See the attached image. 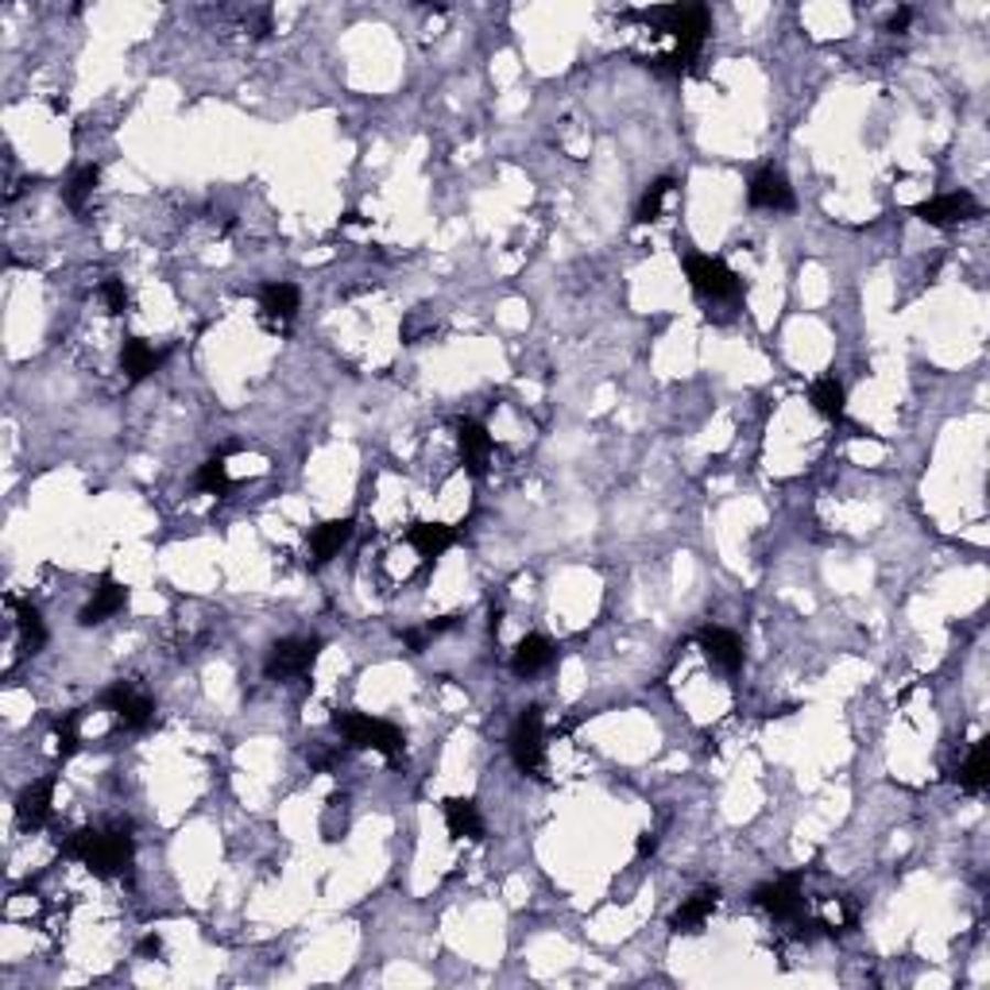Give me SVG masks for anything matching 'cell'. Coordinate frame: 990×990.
Listing matches in <instances>:
<instances>
[{
	"label": "cell",
	"mask_w": 990,
	"mask_h": 990,
	"mask_svg": "<svg viewBox=\"0 0 990 990\" xmlns=\"http://www.w3.org/2000/svg\"><path fill=\"white\" fill-rule=\"evenodd\" d=\"M63 856L78 859L97 879H117L132 867L135 844L128 828H81L63 840Z\"/></svg>",
	"instance_id": "1"
},
{
	"label": "cell",
	"mask_w": 990,
	"mask_h": 990,
	"mask_svg": "<svg viewBox=\"0 0 990 990\" xmlns=\"http://www.w3.org/2000/svg\"><path fill=\"white\" fill-rule=\"evenodd\" d=\"M334 731L357 751H376L391 762L403 754V731L391 720H376L365 712H334Z\"/></svg>",
	"instance_id": "2"
},
{
	"label": "cell",
	"mask_w": 990,
	"mask_h": 990,
	"mask_svg": "<svg viewBox=\"0 0 990 990\" xmlns=\"http://www.w3.org/2000/svg\"><path fill=\"white\" fill-rule=\"evenodd\" d=\"M325 642L317 639H279L271 642L268 657H263V674L271 677V682H298V677H309V670H314L317 654H322Z\"/></svg>",
	"instance_id": "3"
},
{
	"label": "cell",
	"mask_w": 990,
	"mask_h": 990,
	"mask_svg": "<svg viewBox=\"0 0 990 990\" xmlns=\"http://www.w3.org/2000/svg\"><path fill=\"white\" fill-rule=\"evenodd\" d=\"M508 751L523 774H531V777L542 774V766H546V728H542V708L531 705L519 712V720L511 724Z\"/></svg>",
	"instance_id": "4"
},
{
	"label": "cell",
	"mask_w": 990,
	"mask_h": 990,
	"mask_svg": "<svg viewBox=\"0 0 990 990\" xmlns=\"http://www.w3.org/2000/svg\"><path fill=\"white\" fill-rule=\"evenodd\" d=\"M685 279L705 298H739V291H743V279L720 255H705V252L685 255Z\"/></svg>",
	"instance_id": "5"
},
{
	"label": "cell",
	"mask_w": 990,
	"mask_h": 990,
	"mask_svg": "<svg viewBox=\"0 0 990 990\" xmlns=\"http://www.w3.org/2000/svg\"><path fill=\"white\" fill-rule=\"evenodd\" d=\"M913 214H917L925 225H933V229H956V225H964V221H975V217L982 214V206L975 202V194L951 191V194H936V198L913 206Z\"/></svg>",
	"instance_id": "6"
},
{
	"label": "cell",
	"mask_w": 990,
	"mask_h": 990,
	"mask_svg": "<svg viewBox=\"0 0 990 990\" xmlns=\"http://www.w3.org/2000/svg\"><path fill=\"white\" fill-rule=\"evenodd\" d=\"M801 879H805V874H782V879H774V882H762V886L751 894L754 905L774 921H797L801 910H805Z\"/></svg>",
	"instance_id": "7"
},
{
	"label": "cell",
	"mask_w": 990,
	"mask_h": 990,
	"mask_svg": "<svg viewBox=\"0 0 990 990\" xmlns=\"http://www.w3.org/2000/svg\"><path fill=\"white\" fill-rule=\"evenodd\" d=\"M101 700H105V708L117 716L120 728H128V731H143L151 720H155V700L128 682H117Z\"/></svg>",
	"instance_id": "8"
},
{
	"label": "cell",
	"mask_w": 990,
	"mask_h": 990,
	"mask_svg": "<svg viewBox=\"0 0 990 990\" xmlns=\"http://www.w3.org/2000/svg\"><path fill=\"white\" fill-rule=\"evenodd\" d=\"M51 813H55V777H40V782L24 785L17 797V820L28 833L47 828Z\"/></svg>",
	"instance_id": "9"
},
{
	"label": "cell",
	"mask_w": 990,
	"mask_h": 990,
	"mask_svg": "<svg viewBox=\"0 0 990 990\" xmlns=\"http://www.w3.org/2000/svg\"><path fill=\"white\" fill-rule=\"evenodd\" d=\"M747 202H751L754 209H774V214H785V209L797 206L790 178H785L777 167H762L759 175L751 178V186H747Z\"/></svg>",
	"instance_id": "10"
},
{
	"label": "cell",
	"mask_w": 990,
	"mask_h": 990,
	"mask_svg": "<svg viewBox=\"0 0 990 990\" xmlns=\"http://www.w3.org/2000/svg\"><path fill=\"white\" fill-rule=\"evenodd\" d=\"M697 642L716 670H724V674H739L743 670V642H739L736 631H728V627H705L697 634Z\"/></svg>",
	"instance_id": "11"
},
{
	"label": "cell",
	"mask_w": 990,
	"mask_h": 990,
	"mask_svg": "<svg viewBox=\"0 0 990 990\" xmlns=\"http://www.w3.org/2000/svg\"><path fill=\"white\" fill-rule=\"evenodd\" d=\"M457 449H460V460H465V468L472 476H483V468H488L491 453H496V442H491L488 426L476 418H460L457 422Z\"/></svg>",
	"instance_id": "12"
},
{
	"label": "cell",
	"mask_w": 990,
	"mask_h": 990,
	"mask_svg": "<svg viewBox=\"0 0 990 990\" xmlns=\"http://www.w3.org/2000/svg\"><path fill=\"white\" fill-rule=\"evenodd\" d=\"M124 603H128V588L120 585L112 573H105L101 585H97L94 596H89V603L78 611V623L81 627H97V623H105V619L117 616V611H124Z\"/></svg>",
	"instance_id": "13"
},
{
	"label": "cell",
	"mask_w": 990,
	"mask_h": 990,
	"mask_svg": "<svg viewBox=\"0 0 990 990\" xmlns=\"http://www.w3.org/2000/svg\"><path fill=\"white\" fill-rule=\"evenodd\" d=\"M352 534H357V523H352V519H329V523L314 526V531H309V562L329 565L345 546H349Z\"/></svg>",
	"instance_id": "14"
},
{
	"label": "cell",
	"mask_w": 990,
	"mask_h": 990,
	"mask_svg": "<svg viewBox=\"0 0 990 990\" xmlns=\"http://www.w3.org/2000/svg\"><path fill=\"white\" fill-rule=\"evenodd\" d=\"M163 360H167V349H155L143 337H128L124 349H120V372L128 376V383H143L163 368Z\"/></svg>",
	"instance_id": "15"
},
{
	"label": "cell",
	"mask_w": 990,
	"mask_h": 990,
	"mask_svg": "<svg viewBox=\"0 0 990 990\" xmlns=\"http://www.w3.org/2000/svg\"><path fill=\"white\" fill-rule=\"evenodd\" d=\"M406 542H411L414 550H418L422 562H437V557H445L453 546H457V526L449 523H414L411 531H406Z\"/></svg>",
	"instance_id": "16"
},
{
	"label": "cell",
	"mask_w": 990,
	"mask_h": 990,
	"mask_svg": "<svg viewBox=\"0 0 990 990\" xmlns=\"http://www.w3.org/2000/svg\"><path fill=\"white\" fill-rule=\"evenodd\" d=\"M554 654H557V646L546 639V634H526V639H519L515 650H511V670H515V677H534L554 662Z\"/></svg>",
	"instance_id": "17"
},
{
	"label": "cell",
	"mask_w": 990,
	"mask_h": 990,
	"mask_svg": "<svg viewBox=\"0 0 990 990\" xmlns=\"http://www.w3.org/2000/svg\"><path fill=\"white\" fill-rule=\"evenodd\" d=\"M445 828L453 840H483V816L472 797H449L445 801Z\"/></svg>",
	"instance_id": "18"
},
{
	"label": "cell",
	"mask_w": 990,
	"mask_h": 990,
	"mask_svg": "<svg viewBox=\"0 0 990 990\" xmlns=\"http://www.w3.org/2000/svg\"><path fill=\"white\" fill-rule=\"evenodd\" d=\"M716 905H720V890H716V886H700L697 894L685 897L682 910L674 913V921H670V925H674V933H697V928L716 913Z\"/></svg>",
	"instance_id": "19"
},
{
	"label": "cell",
	"mask_w": 990,
	"mask_h": 990,
	"mask_svg": "<svg viewBox=\"0 0 990 990\" xmlns=\"http://www.w3.org/2000/svg\"><path fill=\"white\" fill-rule=\"evenodd\" d=\"M298 306H302V294H298V286L294 283H268L260 291V309H263V317H268L271 325L294 322Z\"/></svg>",
	"instance_id": "20"
},
{
	"label": "cell",
	"mask_w": 990,
	"mask_h": 990,
	"mask_svg": "<svg viewBox=\"0 0 990 990\" xmlns=\"http://www.w3.org/2000/svg\"><path fill=\"white\" fill-rule=\"evenodd\" d=\"M12 611H17V634L24 654H40L47 646V623H43V611L35 608L32 600H9Z\"/></svg>",
	"instance_id": "21"
},
{
	"label": "cell",
	"mask_w": 990,
	"mask_h": 990,
	"mask_svg": "<svg viewBox=\"0 0 990 990\" xmlns=\"http://www.w3.org/2000/svg\"><path fill=\"white\" fill-rule=\"evenodd\" d=\"M956 782H959V790H964V793H982V790H987V782H990V739H979V743L971 747V754L959 762Z\"/></svg>",
	"instance_id": "22"
},
{
	"label": "cell",
	"mask_w": 990,
	"mask_h": 990,
	"mask_svg": "<svg viewBox=\"0 0 990 990\" xmlns=\"http://www.w3.org/2000/svg\"><path fill=\"white\" fill-rule=\"evenodd\" d=\"M808 403H813L816 414L840 422L844 411H848V391H844V383L836 380V376H824V380H816L813 388H808Z\"/></svg>",
	"instance_id": "23"
},
{
	"label": "cell",
	"mask_w": 990,
	"mask_h": 990,
	"mask_svg": "<svg viewBox=\"0 0 990 990\" xmlns=\"http://www.w3.org/2000/svg\"><path fill=\"white\" fill-rule=\"evenodd\" d=\"M97 183H101V171H97V163H86V167H78L70 178H66V186H63V202L74 209V214H81V209L89 206V198H94Z\"/></svg>",
	"instance_id": "24"
},
{
	"label": "cell",
	"mask_w": 990,
	"mask_h": 990,
	"mask_svg": "<svg viewBox=\"0 0 990 990\" xmlns=\"http://www.w3.org/2000/svg\"><path fill=\"white\" fill-rule=\"evenodd\" d=\"M674 186H677L674 178H654V183H650V191L642 194L639 209H634V221H639V225L657 221V217H662V206H666V198L674 194Z\"/></svg>",
	"instance_id": "25"
},
{
	"label": "cell",
	"mask_w": 990,
	"mask_h": 990,
	"mask_svg": "<svg viewBox=\"0 0 990 990\" xmlns=\"http://www.w3.org/2000/svg\"><path fill=\"white\" fill-rule=\"evenodd\" d=\"M194 488L206 491V496H225V491L232 488L229 480V465H225V457H209L206 465L194 472Z\"/></svg>",
	"instance_id": "26"
},
{
	"label": "cell",
	"mask_w": 990,
	"mask_h": 990,
	"mask_svg": "<svg viewBox=\"0 0 990 990\" xmlns=\"http://www.w3.org/2000/svg\"><path fill=\"white\" fill-rule=\"evenodd\" d=\"M55 743H58V754H63V759H70V754L78 751V743H81L78 716H63V720H55Z\"/></svg>",
	"instance_id": "27"
},
{
	"label": "cell",
	"mask_w": 990,
	"mask_h": 990,
	"mask_svg": "<svg viewBox=\"0 0 990 990\" xmlns=\"http://www.w3.org/2000/svg\"><path fill=\"white\" fill-rule=\"evenodd\" d=\"M101 302H105V309H109V314H124V309H128L124 283H120V279H105V283H101Z\"/></svg>",
	"instance_id": "28"
},
{
	"label": "cell",
	"mask_w": 990,
	"mask_h": 990,
	"mask_svg": "<svg viewBox=\"0 0 990 990\" xmlns=\"http://www.w3.org/2000/svg\"><path fill=\"white\" fill-rule=\"evenodd\" d=\"M910 24H913V9H897L894 17L886 20V32H894V35H897V32H905V28H910Z\"/></svg>",
	"instance_id": "29"
},
{
	"label": "cell",
	"mask_w": 990,
	"mask_h": 990,
	"mask_svg": "<svg viewBox=\"0 0 990 990\" xmlns=\"http://www.w3.org/2000/svg\"><path fill=\"white\" fill-rule=\"evenodd\" d=\"M159 948H163V940H159L155 933L143 936V940H140V951H143V956H159Z\"/></svg>",
	"instance_id": "30"
},
{
	"label": "cell",
	"mask_w": 990,
	"mask_h": 990,
	"mask_svg": "<svg viewBox=\"0 0 990 990\" xmlns=\"http://www.w3.org/2000/svg\"><path fill=\"white\" fill-rule=\"evenodd\" d=\"M654 848H657L654 836H650V833H646V836H639V856H654Z\"/></svg>",
	"instance_id": "31"
}]
</instances>
